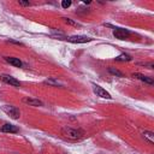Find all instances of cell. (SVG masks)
<instances>
[{"instance_id":"obj_14","label":"cell","mask_w":154,"mask_h":154,"mask_svg":"<svg viewBox=\"0 0 154 154\" xmlns=\"http://www.w3.org/2000/svg\"><path fill=\"white\" fill-rule=\"evenodd\" d=\"M63 19H64V22H65V23H67V24H70V25H73V26H78V24H77L76 22H73L72 19H70V18H66V17H64Z\"/></svg>"},{"instance_id":"obj_12","label":"cell","mask_w":154,"mask_h":154,"mask_svg":"<svg viewBox=\"0 0 154 154\" xmlns=\"http://www.w3.org/2000/svg\"><path fill=\"white\" fill-rule=\"evenodd\" d=\"M143 136H144V138H147L150 143H154V134H153V132H150V131H144V132H143Z\"/></svg>"},{"instance_id":"obj_6","label":"cell","mask_w":154,"mask_h":154,"mask_svg":"<svg viewBox=\"0 0 154 154\" xmlns=\"http://www.w3.org/2000/svg\"><path fill=\"white\" fill-rule=\"evenodd\" d=\"M1 79H2L5 83H7V84H10V85H12V87H17V88H18V87L20 85L19 81L16 79L14 77L10 76V75H1Z\"/></svg>"},{"instance_id":"obj_3","label":"cell","mask_w":154,"mask_h":154,"mask_svg":"<svg viewBox=\"0 0 154 154\" xmlns=\"http://www.w3.org/2000/svg\"><path fill=\"white\" fill-rule=\"evenodd\" d=\"M66 40L69 42H72V43H85V42H90L93 38L88 37V36H82V35H76V36H70V37H66Z\"/></svg>"},{"instance_id":"obj_16","label":"cell","mask_w":154,"mask_h":154,"mask_svg":"<svg viewBox=\"0 0 154 154\" xmlns=\"http://www.w3.org/2000/svg\"><path fill=\"white\" fill-rule=\"evenodd\" d=\"M19 5H22V6H30V2H28V1H22V0H19Z\"/></svg>"},{"instance_id":"obj_10","label":"cell","mask_w":154,"mask_h":154,"mask_svg":"<svg viewBox=\"0 0 154 154\" xmlns=\"http://www.w3.org/2000/svg\"><path fill=\"white\" fill-rule=\"evenodd\" d=\"M23 101H24L25 103L30 105V106H42V105H43L42 101H40V100H37V99H24Z\"/></svg>"},{"instance_id":"obj_9","label":"cell","mask_w":154,"mask_h":154,"mask_svg":"<svg viewBox=\"0 0 154 154\" xmlns=\"http://www.w3.org/2000/svg\"><path fill=\"white\" fill-rule=\"evenodd\" d=\"M1 130L4 132H18V128L14 125H11V124H5Z\"/></svg>"},{"instance_id":"obj_13","label":"cell","mask_w":154,"mask_h":154,"mask_svg":"<svg viewBox=\"0 0 154 154\" xmlns=\"http://www.w3.org/2000/svg\"><path fill=\"white\" fill-rule=\"evenodd\" d=\"M108 71L112 73V75H114V76H118V77H123V73L119 71V70H117V69H113V67H109L108 69Z\"/></svg>"},{"instance_id":"obj_15","label":"cell","mask_w":154,"mask_h":154,"mask_svg":"<svg viewBox=\"0 0 154 154\" xmlns=\"http://www.w3.org/2000/svg\"><path fill=\"white\" fill-rule=\"evenodd\" d=\"M70 5H71V1H70V0H63V1H61V6H63L64 8H67Z\"/></svg>"},{"instance_id":"obj_5","label":"cell","mask_w":154,"mask_h":154,"mask_svg":"<svg viewBox=\"0 0 154 154\" xmlns=\"http://www.w3.org/2000/svg\"><path fill=\"white\" fill-rule=\"evenodd\" d=\"M113 35L118 40H125L130 35V31L126 30V29H123V28H116L114 31H113Z\"/></svg>"},{"instance_id":"obj_1","label":"cell","mask_w":154,"mask_h":154,"mask_svg":"<svg viewBox=\"0 0 154 154\" xmlns=\"http://www.w3.org/2000/svg\"><path fill=\"white\" fill-rule=\"evenodd\" d=\"M61 135L65 137V138H69V140H81L85 134L83 130L81 129H73V128H70V126H64L61 129Z\"/></svg>"},{"instance_id":"obj_7","label":"cell","mask_w":154,"mask_h":154,"mask_svg":"<svg viewBox=\"0 0 154 154\" xmlns=\"http://www.w3.org/2000/svg\"><path fill=\"white\" fill-rule=\"evenodd\" d=\"M5 60H6L7 63H10L11 65L16 66V67H20V66H22V61H20L18 58H13V57H6V58H5Z\"/></svg>"},{"instance_id":"obj_2","label":"cell","mask_w":154,"mask_h":154,"mask_svg":"<svg viewBox=\"0 0 154 154\" xmlns=\"http://www.w3.org/2000/svg\"><path fill=\"white\" fill-rule=\"evenodd\" d=\"M2 111H4L6 114H8L11 118H13V119H18V118L20 117L19 109H18L17 107H14V106L5 105V106H2Z\"/></svg>"},{"instance_id":"obj_11","label":"cell","mask_w":154,"mask_h":154,"mask_svg":"<svg viewBox=\"0 0 154 154\" xmlns=\"http://www.w3.org/2000/svg\"><path fill=\"white\" fill-rule=\"evenodd\" d=\"M116 60L117 61H130L131 60V57L128 55V54H120V55H118L116 58Z\"/></svg>"},{"instance_id":"obj_4","label":"cell","mask_w":154,"mask_h":154,"mask_svg":"<svg viewBox=\"0 0 154 154\" xmlns=\"http://www.w3.org/2000/svg\"><path fill=\"white\" fill-rule=\"evenodd\" d=\"M93 90H94V93H95L97 96H100V97H103V99H112L111 94H109L108 91H106L103 88H101L100 85L93 84Z\"/></svg>"},{"instance_id":"obj_8","label":"cell","mask_w":154,"mask_h":154,"mask_svg":"<svg viewBox=\"0 0 154 154\" xmlns=\"http://www.w3.org/2000/svg\"><path fill=\"white\" fill-rule=\"evenodd\" d=\"M132 76L136 77V78H138V79H141V81H143V82H146V83H148V84H153V78L147 77V76H144L142 73H134Z\"/></svg>"}]
</instances>
